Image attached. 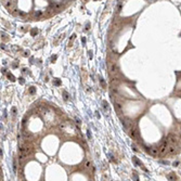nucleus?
Masks as SVG:
<instances>
[{
	"label": "nucleus",
	"instance_id": "nucleus-1",
	"mask_svg": "<svg viewBox=\"0 0 181 181\" xmlns=\"http://www.w3.org/2000/svg\"><path fill=\"white\" fill-rule=\"evenodd\" d=\"M63 8V2L62 1H51L50 3V10L51 11H59Z\"/></svg>",
	"mask_w": 181,
	"mask_h": 181
},
{
	"label": "nucleus",
	"instance_id": "nucleus-2",
	"mask_svg": "<svg viewBox=\"0 0 181 181\" xmlns=\"http://www.w3.org/2000/svg\"><path fill=\"white\" fill-rule=\"evenodd\" d=\"M167 145H168V142H167V140H165V141H163L162 143H161V145H159V147H158V151H159V153H158V155H161V156H164L166 153H167Z\"/></svg>",
	"mask_w": 181,
	"mask_h": 181
},
{
	"label": "nucleus",
	"instance_id": "nucleus-3",
	"mask_svg": "<svg viewBox=\"0 0 181 181\" xmlns=\"http://www.w3.org/2000/svg\"><path fill=\"white\" fill-rule=\"evenodd\" d=\"M168 143L173 144V145H177L179 144V139H178V137L176 135H174V133H170V135L168 136Z\"/></svg>",
	"mask_w": 181,
	"mask_h": 181
},
{
	"label": "nucleus",
	"instance_id": "nucleus-4",
	"mask_svg": "<svg viewBox=\"0 0 181 181\" xmlns=\"http://www.w3.org/2000/svg\"><path fill=\"white\" fill-rule=\"evenodd\" d=\"M167 153L171 154V155L176 154L177 153V146H176V145H173V144L168 143V145H167Z\"/></svg>",
	"mask_w": 181,
	"mask_h": 181
},
{
	"label": "nucleus",
	"instance_id": "nucleus-5",
	"mask_svg": "<svg viewBox=\"0 0 181 181\" xmlns=\"http://www.w3.org/2000/svg\"><path fill=\"white\" fill-rule=\"evenodd\" d=\"M129 136H130V138L131 139H137V137H138V131H137V128H136L135 126L133 127H131L130 128V130H129Z\"/></svg>",
	"mask_w": 181,
	"mask_h": 181
},
{
	"label": "nucleus",
	"instance_id": "nucleus-6",
	"mask_svg": "<svg viewBox=\"0 0 181 181\" xmlns=\"http://www.w3.org/2000/svg\"><path fill=\"white\" fill-rule=\"evenodd\" d=\"M149 153H150L152 156H157V155H158V153H159L158 147H156V146L150 147V152H149Z\"/></svg>",
	"mask_w": 181,
	"mask_h": 181
},
{
	"label": "nucleus",
	"instance_id": "nucleus-7",
	"mask_svg": "<svg viewBox=\"0 0 181 181\" xmlns=\"http://www.w3.org/2000/svg\"><path fill=\"white\" fill-rule=\"evenodd\" d=\"M109 72H111L112 74H115L118 71V67H117V64L116 63H112L111 65L109 66Z\"/></svg>",
	"mask_w": 181,
	"mask_h": 181
},
{
	"label": "nucleus",
	"instance_id": "nucleus-8",
	"mask_svg": "<svg viewBox=\"0 0 181 181\" xmlns=\"http://www.w3.org/2000/svg\"><path fill=\"white\" fill-rule=\"evenodd\" d=\"M26 157H27V154H26V153L19 152V162H20V164H22V163L25 161Z\"/></svg>",
	"mask_w": 181,
	"mask_h": 181
},
{
	"label": "nucleus",
	"instance_id": "nucleus-9",
	"mask_svg": "<svg viewBox=\"0 0 181 181\" xmlns=\"http://www.w3.org/2000/svg\"><path fill=\"white\" fill-rule=\"evenodd\" d=\"M2 3H3V5L5 8L10 9V10H12V9L14 8V3L13 1H2Z\"/></svg>",
	"mask_w": 181,
	"mask_h": 181
},
{
	"label": "nucleus",
	"instance_id": "nucleus-10",
	"mask_svg": "<svg viewBox=\"0 0 181 181\" xmlns=\"http://www.w3.org/2000/svg\"><path fill=\"white\" fill-rule=\"evenodd\" d=\"M113 102H114L115 106H116V108H117L118 109H121V106H123V103H121L118 99H113Z\"/></svg>",
	"mask_w": 181,
	"mask_h": 181
},
{
	"label": "nucleus",
	"instance_id": "nucleus-11",
	"mask_svg": "<svg viewBox=\"0 0 181 181\" xmlns=\"http://www.w3.org/2000/svg\"><path fill=\"white\" fill-rule=\"evenodd\" d=\"M24 137L31 139V138H33V135H32L31 132H28V131H25V132H24Z\"/></svg>",
	"mask_w": 181,
	"mask_h": 181
},
{
	"label": "nucleus",
	"instance_id": "nucleus-12",
	"mask_svg": "<svg viewBox=\"0 0 181 181\" xmlns=\"http://www.w3.org/2000/svg\"><path fill=\"white\" fill-rule=\"evenodd\" d=\"M85 166H86V168H90V166H91V163L89 162V161H86V163H85Z\"/></svg>",
	"mask_w": 181,
	"mask_h": 181
},
{
	"label": "nucleus",
	"instance_id": "nucleus-13",
	"mask_svg": "<svg viewBox=\"0 0 181 181\" xmlns=\"http://www.w3.org/2000/svg\"><path fill=\"white\" fill-rule=\"evenodd\" d=\"M35 15H36V16H41V15H42V12H41V11H36V12H35Z\"/></svg>",
	"mask_w": 181,
	"mask_h": 181
},
{
	"label": "nucleus",
	"instance_id": "nucleus-14",
	"mask_svg": "<svg viewBox=\"0 0 181 181\" xmlns=\"http://www.w3.org/2000/svg\"><path fill=\"white\" fill-rule=\"evenodd\" d=\"M113 92L116 93V94H118V92H119V91H118V89H117V88H113Z\"/></svg>",
	"mask_w": 181,
	"mask_h": 181
},
{
	"label": "nucleus",
	"instance_id": "nucleus-15",
	"mask_svg": "<svg viewBox=\"0 0 181 181\" xmlns=\"http://www.w3.org/2000/svg\"><path fill=\"white\" fill-rule=\"evenodd\" d=\"M64 97H65V98H64L65 100H67V99H69V96H67V93L65 92V91H64Z\"/></svg>",
	"mask_w": 181,
	"mask_h": 181
},
{
	"label": "nucleus",
	"instance_id": "nucleus-16",
	"mask_svg": "<svg viewBox=\"0 0 181 181\" xmlns=\"http://www.w3.org/2000/svg\"><path fill=\"white\" fill-rule=\"evenodd\" d=\"M34 92H35V88L32 87V88H31V93H34Z\"/></svg>",
	"mask_w": 181,
	"mask_h": 181
},
{
	"label": "nucleus",
	"instance_id": "nucleus-17",
	"mask_svg": "<svg viewBox=\"0 0 181 181\" xmlns=\"http://www.w3.org/2000/svg\"><path fill=\"white\" fill-rule=\"evenodd\" d=\"M103 105H104V109H108V103L103 102Z\"/></svg>",
	"mask_w": 181,
	"mask_h": 181
},
{
	"label": "nucleus",
	"instance_id": "nucleus-18",
	"mask_svg": "<svg viewBox=\"0 0 181 181\" xmlns=\"http://www.w3.org/2000/svg\"><path fill=\"white\" fill-rule=\"evenodd\" d=\"M180 136H181V128H180Z\"/></svg>",
	"mask_w": 181,
	"mask_h": 181
}]
</instances>
